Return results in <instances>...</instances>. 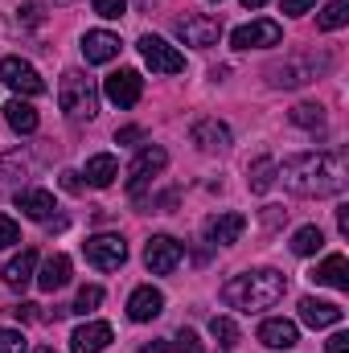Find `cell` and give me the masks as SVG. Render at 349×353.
<instances>
[{"label": "cell", "mask_w": 349, "mask_h": 353, "mask_svg": "<svg viewBox=\"0 0 349 353\" xmlns=\"http://www.w3.org/2000/svg\"><path fill=\"white\" fill-rule=\"evenodd\" d=\"M275 176L300 197H333L346 189L349 165L341 152H300V157H288L283 165H275Z\"/></svg>", "instance_id": "1"}, {"label": "cell", "mask_w": 349, "mask_h": 353, "mask_svg": "<svg viewBox=\"0 0 349 353\" xmlns=\"http://www.w3.org/2000/svg\"><path fill=\"white\" fill-rule=\"evenodd\" d=\"M283 292H288V279L279 271H271V267L243 271V275H235V279L222 283V300L230 308H239V312H263V308L279 304Z\"/></svg>", "instance_id": "2"}, {"label": "cell", "mask_w": 349, "mask_h": 353, "mask_svg": "<svg viewBox=\"0 0 349 353\" xmlns=\"http://www.w3.org/2000/svg\"><path fill=\"white\" fill-rule=\"evenodd\" d=\"M58 107L70 115V119H94L99 115V90L83 70H66L62 74V87H58Z\"/></svg>", "instance_id": "3"}, {"label": "cell", "mask_w": 349, "mask_h": 353, "mask_svg": "<svg viewBox=\"0 0 349 353\" xmlns=\"http://www.w3.org/2000/svg\"><path fill=\"white\" fill-rule=\"evenodd\" d=\"M165 165H169V152H165L161 144L140 148V157H136V161H132V169H128V193H132V197H140V193H144V185H152V176L165 173Z\"/></svg>", "instance_id": "4"}, {"label": "cell", "mask_w": 349, "mask_h": 353, "mask_svg": "<svg viewBox=\"0 0 349 353\" xmlns=\"http://www.w3.org/2000/svg\"><path fill=\"white\" fill-rule=\"evenodd\" d=\"M173 29L185 46H197V50H210V46H218V37H222V21H214V17H206V12H185Z\"/></svg>", "instance_id": "5"}, {"label": "cell", "mask_w": 349, "mask_h": 353, "mask_svg": "<svg viewBox=\"0 0 349 353\" xmlns=\"http://www.w3.org/2000/svg\"><path fill=\"white\" fill-rule=\"evenodd\" d=\"M140 54H144V62H148L152 74H181L185 70V54H177L173 46L165 37H157V33L140 37Z\"/></svg>", "instance_id": "6"}, {"label": "cell", "mask_w": 349, "mask_h": 353, "mask_svg": "<svg viewBox=\"0 0 349 353\" xmlns=\"http://www.w3.org/2000/svg\"><path fill=\"white\" fill-rule=\"evenodd\" d=\"M83 255L99 271H115V267H123V259H128V243L119 234H94V239L83 243Z\"/></svg>", "instance_id": "7"}, {"label": "cell", "mask_w": 349, "mask_h": 353, "mask_svg": "<svg viewBox=\"0 0 349 353\" xmlns=\"http://www.w3.org/2000/svg\"><path fill=\"white\" fill-rule=\"evenodd\" d=\"M317 70H329V58H321V62H312V58H288V62L271 66L267 79H271V87H304V83L317 79Z\"/></svg>", "instance_id": "8"}, {"label": "cell", "mask_w": 349, "mask_h": 353, "mask_svg": "<svg viewBox=\"0 0 349 353\" xmlns=\"http://www.w3.org/2000/svg\"><path fill=\"white\" fill-rule=\"evenodd\" d=\"M0 83L8 90H17V94H25V99H33V94L46 90L41 74H37L25 58H0Z\"/></svg>", "instance_id": "9"}, {"label": "cell", "mask_w": 349, "mask_h": 353, "mask_svg": "<svg viewBox=\"0 0 349 353\" xmlns=\"http://www.w3.org/2000/svg\"><path fill=\"white\" fill-rule=\"evenodd\" d=\"M283 29L279 21H251V25H239L230 33V46L235 50H263V46H279Z\"/></svg>", "instance_id": "10"}, {"label": "cell", "mask_w": 349, "mask_h": 353, "mask_svg": "<svg viewBox=\"0 0 349 353\" xmlns=\"http://www.w3.org/2000/svg\"><path fill=\"white\" fill-rule=\"evenodd\" d=\"M181 255H185V251H181V243L169 239V234H152V239H148V247H144V263H148L152 275H169V271H177Z\"/></svg>", "instance_id": "11"}, {"label": "cell", "mask_w": 349, "mask_h": 353, "mask_svg": "<svg viewBox=\"0 0 349 353\" xmlns=\"http://www.w3.org/2000/svg\"><path fill=\"white\" fill-rule=\"evenodd\" d=\"M103 94H107L115 107H136L140 94H144V79H140L136 70H115V74H107Z\"/></svg>", "instance_id": "12"}, {"label": "cell", "mask_w": 349, "mask_h": 353, "mask_svg": "<svg viewBox=\"0 0 349 353\" xmlns=\"http://www.w3.org/2000/svg\"><path fill=\"white\" fill-rule=\"evenodd\" d=\"M243 230H247V218L226 210V214H214V218L206 222V243H210V247H230V243L243 239Z\"/></svg>", "instance_id": "13"}, {"label": "cell", "mask_w": 349, "mask_h": 353, "mask_svg": "<svg viewBox=\"0 0 349 353\" xmlns=\"http://www.w3.org/2000/svg\"><path fill=\"white\" fill-rule=\"evenodd\" d=\"M189 140L201 148V152H226L230 148V128L218 123V119H197L189 128Z\"/></svg>", "instance_id": "14"}, {"label": "cell", "mask_w": 349, "mask_h": 353, "mask_svg": "<svg viewBox=\"0 0 349 353\" xmlns=\"http://www.w3.org/2000/svg\"><path fill=\"white\" fill-rule=\"evenodd\" d=\"M111 345V325L103 321H87L70 333V353H103Z\"/></svg>", "instance_id": "15"}, {"label": "cell", "mask_w": 349, "mask_h": 353, "mask_svg": "<svg viewBox=\"0 0 349 353\" xmlns=\"http://www.w3.org/2000/svg\"><path fill=\"white\" fill-rule=\"evenodd\" d=\"M165 312V296L152 288V283H144V288H136L132 296H128V316L132 321H157Z\"/></svg>", "instance_id": "16"}, {"label": "cell", "mask_w": 349, "mask_h": 353, "mask_svg": "<svg viewBox=\"0 0 349 353\" xmlns=\"http://www.w3.org/2000/svg\"><path fill=\"white\" fill-rule=\"evenodd\" d=\"M300 321H304L308 329H333V325H341V308L329 304V300L304 296V300H300Z\"/></svg>", "instance_id": "17"}, {"label": "cell", "mask_w": 349, "mask_h": 353, "mask_svg": "<svg viewBox=\"0 0 349 353\" xmlns=\"http://www.w3.org/2000/svg\"><path fill=\"white\" fill-rule=\"evenodd\" d=\"M119 37L115 33H107V29H90L87 37H83V54H87V62L94 66H103V62H111V58H119Z\"/></svg>", "instance_id": "18"}, {"label": "cell", "mask_w": 349, "mask_h": 353, "mask_svg": "<svg viewBox=\"0 0 349 353\" xmlns=\"http://www.w3.org/2000/svg\"><path fill=\"white\" fill-rule=\"evenodd\" d=\"M259 341L267 350H292V345L300 341V329H296L292 321H283V316H271V321L259 325Z\"/></svg>", "instance_id": "19"}, {"label": "cell", "mask_w": 349, "mask_h": 353, "mask_svg": "<svg viewBox=\"0 0 349 353\" xmlns=\"http://www.w3.org/2000/svg\"><path fill=\"white\" fill-rule=\"evenodd\" d=\"M17 210H21L25 218H33V222H50V214H54L58 205H54V193H50V189H21V193H17Z\"/></svg>", "instance_id": "20"}, {"label": "cell", "mask_w": 349, "mask_h": 353, "mask_svg": "<svg viewBox=\"0 0 349 353\" xmlns=\"http://www.w3.org/2000/svg\"><path fill=\"white\" fill-rule=\"evenodd\" d=\"M66 283H70V259H66V255H50V259L41 263L37 288H41V292H58V288H66Z\"/></svg>", "instance_id": "21"}, {"label": "cell", "mask_w": 349, "mask_h": 353, "mask_svg": "<svg viewBox=\"0 0 349 353\" xmlns=\"http://www.w3.org/2000/svg\"><path fill=\"white\" fill-rule=\"evenodd\" d=\"M312 279H317V283H325V288L346 292V288H349V259H346V255H329L325 263L312 271Z\"/></svg>", "instance_id": "22"}, {"label": "cell", "mask_w": 349, "mask_h": 353, "mask_svg": "<svg viewBox=\"0 0 349 353\" xmlns=\"http://www.w3.org/2000/svg\"><path fill=\"white\" fill-rule=\"evenodd\" d=\"M33 271H37V251H21L17 259L4 263V283L8 288H25L33 279Z\"/></svg>", "instance_id": "23"}, {"label": "cell", "mask_w": 349, "mask_h": 353, "mask_svg": "<svg viewBox=\"0 0 349 353\" xmlns=\"http://www.w3.org/2000/svg\"><path fill=\"white\" fill-rule=\"evenodd\" d=\"M4 119H8V128H12V132H21V136L37 132V111H33L25 99H12V103H4Z\"/></svg>", "instance_id": "24"}, {"label": "cell", "mask_w": 349, "mask_h": 353, "mask_svg": "<svg viewBox=\"0 0 349 353\" xmlns=\"http://www.w3.org/2000/svg\"><path fill=\"white\" fill-rule=\"evenodd\" d=\"M115 176H119V161H115L111 152H99V157L87 161V181L94 185V189H107Z\"/></svg>", "instance_id": "25"}, {"label": "cell", "mask_w": 349, "mask_h": 353, "mask_svg": "<svg viewBox=\"0 0 349 353\" xmlns=\"http://www.w3.org/2000/svg\"><path fill=\"white\" fill-rule=\"evenodd\" d=\"M321 247H325L321 226H300V230L292 234V251H296V255H317Z\"/></svg>", "instance_id": "26"}, {"label": "cell", "mask_w": 349, "mask_h": 353, "mask_svg": "<svg viewBox=\"0 0 349 353\" xmlns=\"http://www.w3.org/2000/svg\"><path fill=\"white\" fill-rule=\"evenodd\" d=\"M247 185H251V193H267V189L275 185V161H271V157H259V161L251 165Z\"/></svg>", "instance_id": "27"}, {"label": "cell", "mask_w": 349, "mask_h": 353, "mask_svg": "<svg viewBox=\"0 0 349 353\" xmlns=\"http://www.w3.org/2000/svg\"><path fill=\"white\" fill-rule=\"evenodd\" d=\"M346 21H349V0H329V4H325V12L317 17V29L333 33V29H341Z\"/></svg>", "instance_id": "28"}, {"label": "cell", "mask_w": 349, "mask_h": 353, "mask_svg": "<svg viewBox=\"0 0 349 353\" xmlns=\"http://www.w3.org/2000/svg\"><path fill=\"white\" fill-rule=\"evenodd\" d=\"M292 123L317 132V128H325V107L321 103H300V107H292Z\"/></svg>", "instance_id": "29"}, {"label": "cell", "mask_w": 349, "mask_h": 353, "mask_svg": "<svg viewBox=\"0 0 349 353\" xmlns=\"http://www.w3.org/2000/svg\"><path fill=\"white\" fill-rule=\"evenodd\" d=\"M210 337L218 341V350H235L239 345V325L230 316H214L210 321Z\"/></svg>", "instance_id": "30"}, {"label": "cell", "mask_w": 349, "mask_h": 353, "mask_svg": "<svg viewBox=\"0 0 349 353\" xmlns=\"http://www.w3.org/2000/svg\"><path fill=\"white\" fill-rule=\"evenodd\" d=\"M99 304H103V288H99V283H87V288H83V292L74 296V308H70V312L87 316V312H94Z\"/></svg>", "instance_id": "31"}, {"label": "cell", "mask_w": 349, "mask_h": 353, "mask_svg": "<svg viewBox=\"0 0 349 353\" xmlns=\"http://www.w3.org/2000/svg\"><path fill=\"white\" fill-rule=\"evenodd\" d=\"M25 333L21 329H0V353H25Z\"/></svg>", "instance_id": "32"}, {"label": "cell", "mask_w": 349, "mask_h": 353, "mask_svg": "<svg viewBox=\"0 0 349 353\" xmlns=\"http://www.w3.org/2000/svg\"><path fill=\"white\" fill-rule=\"evenodd\" d=\"M173 341H177V345H173L177 353H206V345H201V337H197L193 329H181V333H177Z\"/></svg>", "instance_id": "33"}, {"label": "cell", "mask_w": 349, "mask_h": 353, "mask_svg": "<svg viewBox=\"0 0 349 353\" xmlns=\"http://www.w3.org/2000/svg\"><path fill=\"white\" fill-rule=\"evenodd\" d=\"M90 4H94V12L107 17V21H119V17L128 12V0H90Z\"/></svg>", "instance_id": "34"}, {"label": "cell", "mask_w": 349, "mask_h": 353, "mask_svg": "<svg viewBox=\"0 0 349 353\" xmlns=\"http://www.w3.org/2000/svg\"><path fill=\"white\" fill-rule=\"evenodd\" d=\"M12 243H21V226L8 214H0V247H12Z\"/></svg>", "instance_id": "35"}, {"label": "cell", "mask_w": 349, "mask_h": 353, "mask_svg": "<svg viewBox=\"0 0 349 353\" xmlns=\"http://www.w3.org/2000/svg\"><path fill=\"white\" fill-rule=\"evenodd\" d=\"M312 4H317V0H279V8H283V12H292V17H300V12H308Z\"/></svg>", "instance_id": "36"}, {"label": "cell", "mask_w": 349, "mask_h": 353, "mask_svg": "<svg viewBox=\"0 0 349 353\" xmlns=\"http://www.w3.org/2000/svg\"><path fill=\"white\" fill-rule=\"evenodd\" d=\"M329 353H349V333H333L329 337Z\"/></svg>", "instance_id": "37"}, {"label": "cell", "mask_w": 349, "mask_h": 353, "mask_svg": "<svg viewBox=\"0 0 349 353\" xmlns=\"http://www.w3.org/2000/svg\"><path fill=\"white\" fill-rule=\"evenodd\" d=\"M21 17H25V25H37V21H41V4H25Z\"/></svg>", "instance_id": "38"}, {"label": "cell", "mask_w": 349, "mask_h": 353, "mask_svg": "<svg viewBox=\"0 0 349 353\" xmlns=\"http://www.w3.org/2000/svg\"><path fill=\"white\" fill-rule=\"evenodd\" d=\"M62 189L79 193V189H83V181H79V173H70V169H66V173H62Z\"/></svg>", "instance_id": "39"}, {"label": "cell", "mask_w": 349, "mask_h": 353, "mask_svg": "<svg viewBox=\"0 0 349 353\" xmlns=\"http://www.w3.org/2000/svg\"><path fill=\"white\" fill-rule=\"evenodd\" d=\"M140 136H144V132H140V128H123V132H119V136H115V140H119V144H132V140H140Z\"/></svg>", "instance_id": "40"}, {"label": "cell", "mask_w": 349, "mask_h": 353, "mask_svg": "<svg viewBox=\"0 0 349 353\" xmlns=\"http://www.w3.org/2000/svg\"><path fill=\"white\" fill-rule=\"evenodd\" d=\"M337 230L349 239V205H341V210H337Z\"/></svg>", "instance_id": "41"}, {"label": "cell", "mask_w": 349, "mask_h": 353, "mask_svg": "<svg viewBox=\"0 0 349 353\" xmlns=\"http://www.w3.org/2000/svg\"><path fill=\"white\" fill-rule=\"evenodd\" d=\"M140 353H177V350L169 345V341H152V345H144Z\"/></svg>", "instance_id": "42"}, {"label": "cell", "mask_w": 349, "mask_h": 353, "mask_svg": "<svg viewBox=\"0 0 349 353\" xmlns=\"http://www.w3.org/2000/svg\"><path fill=\"white\" fill-rule=\"evenodd\" d=\"M267 0H243V8H263Z\"/></svg>", "instance_id": "43"}, {"label": "cell", "mask_w": 349, "mask_h": 353, "mask_svg": "<svg viewBox=\"0 0 349 353\" xmlns=\"http://www.w3.org/2000/svg\"><path fill=\"white\" fill-rule=\"evenodd\" d=\"M33 353H54V350H50V345H37V350H33Z\"/></svg>", "instance_id": "44"}, {"label": "cell", "mask_w": 349, "mask_h": 353, "mask_svg": "<svg viewBox=\"0 0 349 353\" xmlns=\"http://www.w3.org/2000/svg\"><path fill=\"white\" fill-rule=\"evenodd\" d=\"M54 4H70V0H54Z\"/></svg>", "instance_id": "45"}]
</instances>
